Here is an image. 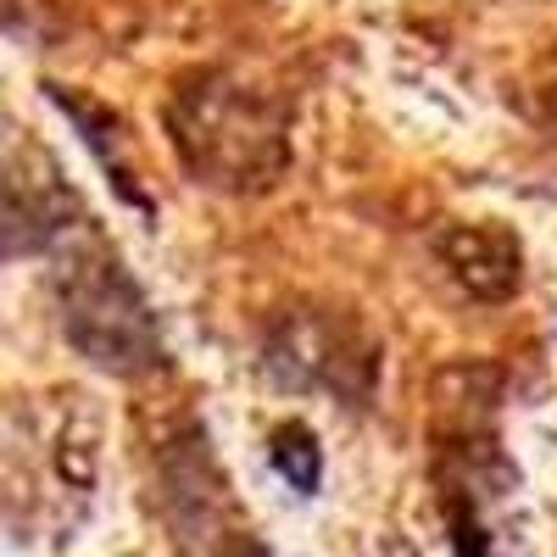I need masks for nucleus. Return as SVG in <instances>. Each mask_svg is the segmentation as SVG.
<instances>
[{
  "label": "nucleus",
  "mask_w": 557,
  "mask_h": 557,
  "mask_svg": "<svg viewBox=\"0 0 557 557\" xmlns=\"http://www.w3.org/2000/svg\"><path fill=\"white\" fill-rule=\"evenodd\" d=\"M162 134L178 168L218 196H268L290 173V101L235 67H184L168 84Z\"/></svg>",
  "instance_id": "obj_1"
},
{
  "label": "nucleus",
  "mask_w": 557,
  "mask_h": 557,
  "mask_svg": "<svg viewBox=\"0 0 557 557\" xmlns=\"http://www.w3.org/2000/svg\"><path fill=\"white\" fill-rule=\"evenodd\" d=\"M101 424L84 391L17 396L7 412V524L17 541L67 535L96 491Z\"/></svg>",
  "instance_id": "obj_2"
},
{
  "label": "nucleus",
  "mask_w": 557,
  "mask_h": 557,
  "mask_svg": "<svg viewBox=\"0 0 557 557\" xmlns=\"http://www.w3.org/2000/svg\"><path fill=\"white\" fill-rule=\"evenodd\" d=\"M146 485L151 513L178 557H268L190 407H162L146 430Z\"/></svg>",
  "instance_id": "obj_3"
},
{
  "label": "nucleus",
  "mask_w": 557,
  "mask_h": 557,
  "mask_svg": "<svg viewBox=\"0 0 557 557\" xmlns=\"http://www.w3.org/2000/svg\"><path fill=\"white\" fill-rule=\"evenodd\" d=\"M51 290H57L62 335L84 362L107 368L117 380H151L168 368L157 307L146 301L139 278L123 268L112 240L89 235V228L78 240H67Z\"/></svg>",
  "instance_id": "obj_4"
},
{
  "label": "nucleus",
  "mask_w": 557,
  "mask_h": 557,
  "mask_svg": "<svg viewBox=\"0 0 557 557\" xmlns=\"http://www.w3.org/2000/svg\"><path fill=\"white\" fill-rule=\"evenodd\" d=\"M430 480L457 557H496L491 507L513 485V469L496 446V380L485 368H457L441 380Z\"/></svg>",
  "instance_id": "obj_5"
},
{
  "label": "nucleus",
  "mask_w": 557,
  "mask_h": 557,
  "mask_svg": "<svg viewBox=\"0 0 557 557\" xmlns=\"http://www.w3.org/2000/svg\"><path fill=\"white\" fill-rule=\"evenodd\" d=\"M262 368L285 391H323L346 407H368L380 391V341L346 307L296 301L273 312L262 335Z\"/></svg>",
  "instance_id": "obj_6"
},
{
  "label": "nucleus",
  "mask_w": 557,
  "mask_h": 557,
  "mask_svg": "<svg viewBox=\"0 0 557 557\" xmlns=\"http://www.w3.org/2000/svg\"><path fill=\"white\" fill-rule=\"evenodd\" d=\"M78 196L67 190V178L57 157L39 139L17 134L7 139V257H34L67 246L78 235Z\"/></svg>",
  "instance_id": "obj_7"
},
{
  "label": "nucleus",
  "mask_w": 557,
  "mask_h": 557,
  "mask_svg": "<svg viewBox=\"0 0 557 557\" xmlns=\"http://www.w3.org/2000/svg\"><path fill=\"white\" fill-rule=\"evenodd\" d=\"M430 251L446 268L451 285L485 307L513 301L524 285V246L502 223H446V228H435Z\"/></svg>",
  "instance_id": "obj_8"
},
{
  "label": "nucleus",
  "mask_w": 557,
  "mask_h": 557,
  "mask_svg": "<svg viewBox=\"0 0 557 557\" xmlns=\"http://www.w3.org/2000/svg\"><path fill=\"white\" fill-rule=\"evenodd\" d=\"M45 96H51L62 107V117L78 128V139L89 151H96V162L117 178V190L134 201V207H146V190H139V178H134V162H128V134H123V117L112 107H101L96 96H84V89H67V84H45Z\"/></svg>",
  "instance_id": "obj_9"
},
{
  "label": "nucleus",
  "mask_w": 557,
  "mask_h": 557,
  "mask_svg": "<svg viewBox=\"0 0 557 557\" xmlns=\"http://www.w3.org/2000/svg\"><path fill=\"white\" fill-rule=\"evenodd\" d=\"M268 457H273V469L278 480H290V491L312 496L318 480H323V451H318V435L307 424H278L268 435Z\"/></svg>",
  "instance_id": "obj_10"
},
{
  "label": "nucleus",
  "mask_w": 557,
  "mask_h": 557,
  "mask_svg": "<svg viewBox=\"0 0 557 557\" xmlns=\"http://www.w3.org/2000/svg\"><path fill=\"white\" fill-rule=\"evenodd\" d=\"M552 128H557V112H552Z\"/></svg>",
  "instance_id": "obj_11"
}]
</instances>
